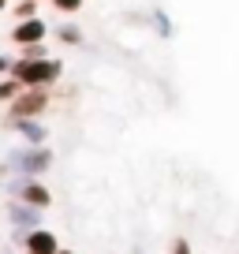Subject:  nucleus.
I'll return each mask as SVG.
<instances>
[{
  "mask_svg": "<svg viewBox=\"0 0 239 254\" xmlns=\"http://www.w3.org/2000/svg\"><path fill=\"white\" fill-rule=\"evenodd\" d=\"M11 67H15V60L0 53V79H8V75H11Z\"/></svg>",
  "mask_w": 239,
  "mask_h": 254,
  "instance_id": "obj_16",
  "label": "nucleus"
},
{
  "mask_svg": "<svg viewBox=\"0 0 239 254\" xmlns=\"http://www.w3.org/2000/svg\"><path fill=\"white\" fill-rule=\"evenodd\" d=\"M49 168H53V150L49 146H23V150L8 153V161L0 165V176L15 172V180H41Z\"/></svg>",
  "mask_w": 239,
  "mask_h": 254,
  "instance_id": "obj_1",
  "label": "nucleus"
},
{
  "mask_svg": "<svg viewBox=\"0 0 239 254\" xmlns=\"http://www.w3.org/2000/svg\"><path fill=\"white\" fill-rule=\"evenodd\" d=\"M23 254H30V251H23Z\"/></svg>",
  "mask_w": 239,
  "mask_h": 254,
  "instance_id": "obj_19",
  "label": "nucleus"
},
{
  "mask_svg": "<svg viewBox=\"0 0 239 254\" xmlns=\"http://www.w3.org/2000/svg\"><path fill=\"white\" fill-rule=\"evenodd\" d=\"M150 26H153V34H161V38H172L176 34V26H172V19L165 15V8H150Z\"/></svg>",
  "mask_w": 239,
  "mask_h": 254,
  "instance_id": "obj_9",
  "label": "nucleus"
},
{
  "mask_svg": "<svg viewBox=\"0 0 239 254\" xmlns=\"http://www.w3.org/2000/svg\"><path fill=\"white\" fill-rule=\"evenodd\" d=\"M19 60H49L45 41H41V45H26V49H19Z\"/></svg>",
  "mask_w": 239,
  "mask_h": 254,
  "instance_id": "obj_13",
  "label": "nucleus"
},
{
  "mask_svg": "<svg viewBox=\"0 0 239 254\" xmlns=\"http://www.w3.org/2000/svg\"><path fill=\"white\" fill-rule=\"evenodd\" d=\"M64 75V60H19L15 56V67H11V79H19L26 90H49L60 82Z\"/></svg>",
  "mask_w": 239,
  "mask_h": 254,
  "instance_id": "obj_2",
  "label": "nucleus"
},
{
  "mask_svg": "<svg viewBox=\"0 0 239 254\" xmlns=\"http://www.w3.org/2000/svg\"><path fill=\"white\" fill-rule=\"evenodd\" d=\"M60 254H79V251H67V247H64V251H60Z\"/></svg>",
  "mask_w": 239,
  "mask_h": 254,
  "instance_id": "obj_18",
  "label": "nucleus"
},
{
  "mask_svg": "<svg viewBox=\"0 0 239 254\" xmlns=\"http://www.w3.org/2000/svg\"><path fill=\"white\" fill-rule=\"evenodd\" d=\"M15 243L23 247V251H30V254H60V251H64V247H60V239H56L49 228L15 232Z\"/></svg>",
  "mask_w": 239,
  "mask_h": 254,
  "instance_id": "obj_6",
  "label": "nucleus"
},
{
  "mask_svg": "<svg viewBox=\"0 0 239 254\" xmlns=\"http://www.w3.org/2000/svg\"><path fill=\"white\" fill-rule=\"evenodd\" d=\"M8 221H11V228H15V232H34V228H41V209H34V206H26V202L11 198Z\"/></svg>",
  "mask_w": 239,
  "mask_h": 254,
  "instance_id": "obj_7",
  "label": "nucleus"
},
{
  "mask_svg": "<svg viewBox=\"0 0 239 254\" xmlns=\"http://www.w3.org/2000/svg\"><path fill=\"white\" fill-rule=\"evenodd\" d=\"M23 135V142L26 146H45L49 142V127L41 124V120H19V124H11Z\"/></svg>",
  "mask_w": 239,
  "mask_h": 254,
  "instance_id": "obj_8",
  "label": "nucleus"
},
{
  "mask_svg": "<svg viewBox=\"0 0 239 254\" xmlns=\"http://www.w3.org/2000/svg\"><path fill=\"white\" fill-rule=\"evenodd\" d=\"M8 190H11V198H15V202H26V206L41 209V213L53 206V190H49L41 180H11Z\"/></svg>",
  "mask_w": 239,
  "mask_h": 254,
  "instance_id": "obj_4",
  "label": "nucleus"
},
{
  "mask_svg": "<svg viewBox=\"0 0 239 254\" xmlns=\"http://www.w3.org/2000/svg\"><path fill=\"white\" fill-rule=\"evenodd\" d=\"M168 254H194V247H191V239H183V236H176L172 243H168Z\"/></svg>",
  "mask_w": 239,
  "mask_h": 254,
  "instance_id": "obj_15",
  "label": "nucleus"
},
{
  "mask_svg": "<svg viewBox=\"0 0 239 254\" xmlns=\"http://www.w3.org/2000/svg\"><path fill=\"white\" fill-rule=\"evenodd\" d=\"M38 4H41V0H38Z\"/></svg>",
  "mask_w": 239,
  "mask_h": 254,
  "instance_id": "obj_20",
  "label": "nucleus"
},
{
  "mask_svg": "<svg viewBox=\"0 0 239 254\" xmlns=\"http://www.w3.org/2000/svg\"><path fill=\"white\" fill-rule=\"evenodd\" d=\"M15 23H26V19H38V0H19L15 8H11Z\"/></svg>",
  "mask_w": 239,
  "mask_h": 254,
  "instance_id": "obj_12",
  "label": "nucleus"
},
{
  "mask_svg": "<svg viewBox=\"0 0 239 254\" xmlns=\"http://www.w3.org/2000/svg\"><path fill=\"white\" fill-rule=\"evenodd\" d=\"M23 90H26V86H23L19 79H11V75H8V79H0V105H11Z\"/></svg>",
  "mask_w": 239,
  "mask_h": 254,
  "instance_id": "obj_10",
  "label": "nucleus"
},
{
  "mask_svg": "<svg viewBox=\"0 0 239 254\" xmlns=\"http://www.w3.org/2000/svg\"><path fill=\"white\" fill-rule=\"evenodd\" d=\"M56 38H60V41H64V45H82V41H86V38H82V26H75V23H64V26H56Z\"/></svg>",
  "mask_w": 239,
  "mask_h": 254,
  "instance_id": "obj_11",
  "label": "nucleus"
},
{
  "mask_svg": "<svg viewBox=\"0 0 239 254\" xmlns=\"http://www.w3.org/2000/svg\"><path fill=\"white\" fill-rule=\"evenodd\" d=\"M49 4H53V8L60 11V15H75V11H79L82 4H86V0H49Z\"/></svg>",
  "mask_w": 239,
  "mask_h": 254,
  "instance_id": "obj_14",
  "label": "nucleus"
},
{
  "mask_svg": "<svg viewBox=\"0 0 239 254\" xmlns=\"http://www.w3.org/2000/svg\"><path fill=\"white\" fill-rule=\"evenodd\" d=\"M49 30H53V26L38 15V19H26V23H15V26L8 30V38H11V45L26 49V45H41V41L49 38Z\"/></svg>",
  "mask_w": 239,
  "mask_h": 254,
  "instance_id": "obj_5",
  "label": "nucleus"
},
{
  "mask_svg": "<svg viewBox=\"0 0 239 254\" xmlns=\"http://www.w3.org/2000/svg\"><path fill=\"white\" fill-rule=\"evenodd\" d=\"M0 11H8V0H0Z\"/></svg>",
  "mask_w": 239,
  "mask_h": 254,
  "instance_id": "obj_17",
  "label": "nucleus"
},
{
  "mask_svg": "<svg viewBox=\"0 0 239 254\" xmlns=\"http://www.w3.org/2000/svg\"><path fill=\"white\" fill-rule=\"evenodd\" d=\"M53 105V90H23L15 101L8 105V124H19V120H41Z\"/></svg>",
  "mask_w": 239,
  "mask_h": 254,
  "instance_id": "obj_3",
  "label": "nucleus"
}]
</instances>
